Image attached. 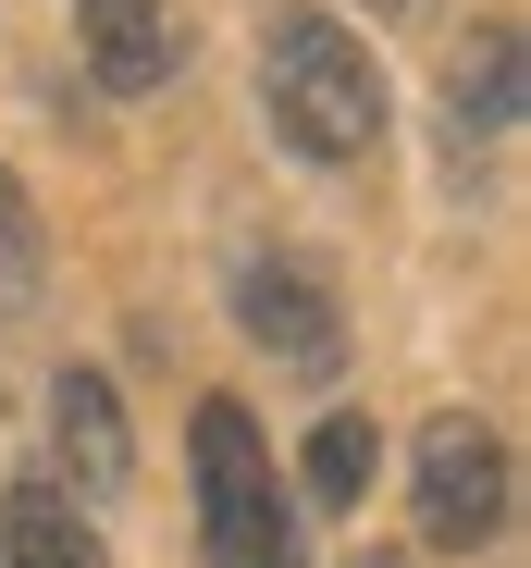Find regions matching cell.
Instances as JSON below:
<instances>
[{
    "mask_svg": "<svg viewBox=\"0 0 531 568\" xmlns=\"http://www.w3.org/2000/svg\"><path fill=\"white\" fill-rule=\"evenodd\" d=\"M259 100H273V136L297 161H371L384 149V62L321 0H285L259 26Z\"/></svg>",
    "mask_w": 531,
    "mask_h": 568,
    "instance_id": "obj_1",
    "label": "cell"
},
{
    "mask_svg": "<svg viewBox=\"0 0 531 568\" xmlns=\"http://www.w3.org/2000/svg\"><path fill=\"white\" fill-rule=\"evenodd\" d=\"M186 469H198V556H211V568H309L297 495H285L273 445H259V420H247L235 396H198Z\"/></svg>",
    "mask_w": 531,
    "mask_h": 568,
    "instance_id": "obj_2",
    "label": "cell"
},
{
    "mask_svg": "<svg viewBox=\"0 0 531 568\" xmlns=\"http://www.w3.org/2000/svg\"><path fill=\"white\" fill-rule=\"evenodd\" d=\"M507 507H519V469H507V433L494 420H432L420 433V544H446V556H470V544H494L507 531Z\"/></svg>",
    "mask_w": 531,
    "mask_h": 568,
    "instance_id": "obj_3",
    "label": "cell"
},
{
    "mask_svg": "<svg viewBox=\"0 0 531 568\" xmlns=\"http://www.w3.org/2000/svg\"><path fill=\"white\" fill-rule=\"evenodd\" d=\"M235 322L259 358H285V371H334L346 358V310H334V284L309 260H247L235 272Z\"/></svg>",
    "mask_w": 531,
    "mask_h": 568,
    "instance_id": "obj_4",
    "label": "cell"
},
{
    "mask_svg": "<svg viewBox=\"0 0 531 568\" xmlns=\"http://www.w3.org/2000/svg\"><path fill=\"white\" fill-rule=\"evenodd\" d=\"M74 38H86V74L112 100H149L186 62V0H74Z\"/></svg>",
    "mask_w": 531,
    "mask_h": 568,
    "instance_id": "obj_5",
    "label": "cell"
},
{
    "mask_svg": "<svg viewBox=\"0 0 531 568\" xmlns=\"http://www.w3.org/2000/svg\"><path fill=\"white\" fill-rule=\"evenodd\" d=\"M50 483L74 495V507H100V495H124V469H136V433H124V408H112V384L100 371H62L50 384Z\"/></svg>",
    "mask_w": 531,
    "mask_h": 568,
    "instance_id": "obj_6",
    "label": "cell"
},
{
    "mask_svg": "<svg viewBox=\"0 0 531 568\" xmlns=\"http://www.w3.org/2000/svg\"><path fill=\"white\" fill-rule=\"evenodd\" d=\"M0 568H112V556H100V519L62 483H13L0 495Z\"/></svg>",
    "mask_w": 531,
    "mask_h": 568,
    "instance_id": "obj_7",
    "label": "cell"
},
{
    "mask_svg": "<svg viewBox=\"0 0 531 568\" xmlns=\"http://www.w3.org/2000/svg\"><path fill=\"white\" fill-rule=\"evenodd\" d=\"M446 112H458V136H470V149H494V136L519 124V26H482V38L458 50Z\"/></svg>",
    "mask_w": 531,
    "mask_h": 568,
    "instance_id": "obj_8",
    "label": "cell"
},
{
    "mask_svg": "<svg viewBox=\"0 0 531 568\" xmlns=\"http://www.w3.org/2000/svg\"><path fill=\"white\" fill-rule=\"evenodd\" d=\"M371 457H384V433H371V408H334L321 433H309V507H359L371 495Z\"/></svg>",
    "mask_w": 531,
    "mask_h": 568,
    "instance_id": "obj_9",
    "label": "cell"
},
{
    "mask_svg": "<svg viewBox=\"0 0 531 568\" xmlns=\"http://www.w3.org/2000/svg\"><path fill=\"white\" fill-rule=\"evenodd\" d=\"M50 272V235H38V199L13 185V161H0V310H25Z\"/></svg>",
    "mask_w": 531,
    "mask_h": 568,
    "instance_id": "obj_10",
    "label": "cell"
},
{
    "mask_svg": "<svg viewBox=\"0 0 531 568\" xmlns=\"http://www.w3.org/2000/svg\"><path fill=\"white\" fill-rule=\"evenodd\" d=\"M371 13H432V0H371Z\"/></svg>",
    "mask_w": 531,
    "mask_h": 568,
    "instance_id": "obj_11",
    "label": "cell"
},
{
    "mask_svg": "<svg viewBox=\"0 0 531 568\" xmlns=\"http://www.w3.org/2000/svg\"><path fill=\"white\" fill-rule=\"evenodd\" d=\"M359 568H396V556H359Z\"/></svg>",
    "mask_w": 531,
    "mask_h": 568,
    "instance_id": "obj_12",
    "label": "cell"
}]
</instances>
